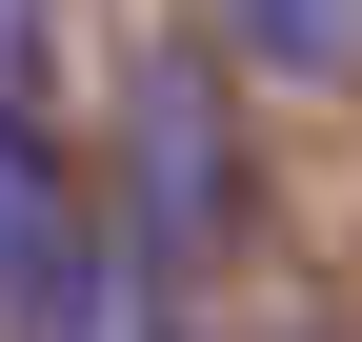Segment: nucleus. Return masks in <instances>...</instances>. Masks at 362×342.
I'll return each instance as SVG.
<instances>
[{
  "mask_svg": "<svg viewBox=\"0 0 362 342\" xmlns=\"http://www.w3.org/2000/svg\"><path fill=\"white\" fill-rule=\"evenodd\" d=\"M101 242H121V282H181V262L221 242V101H202L181 61H141V201H121Z\"/></svg>",
  "mask_w": 362,
  "mask_h": 342,
  "instance_id": "f257e3e1",
  "label": "nucleus"
},
{
  "mask_svg": "<svg viewBox=\"0 0 362 342\" xmlns=\"http://www.w3.org/2000/svg\"><path fill=\"white\" fill-rule=\"evenodd\" d=\"M221 40L282 61V81H342V61H362V0H221Z\"/></svg>",
  "mask_w": 362,
  "mask_h": 342,
  "instance_id": "f03ea898",
  "label": "nucleus"
}]
</instances>
